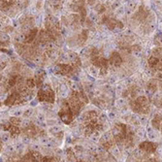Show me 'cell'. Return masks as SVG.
<instances>
[{"label":"cell","mask_w":162,"mask_h":162,"mask_svg":"<svg viewBox=\"0 0 162 162\" xmlns=\"http://www.w3.org/2000/svg\"><path fill=\"white\" fill-rule=\"evenodd\" d=\"M130 106L132 108V111L137 114H148L150 110V102L147 96L141 95L130 101Z\"/></svg>","instance_id":"1"},{"label":"cell","mask_w":162,"mask_h":162,"mask_svg":"<svg viewBox=\"0 0 162 162\" xmlns=\"http://www.w3.org/2000/svg\"><path fill=\"white\" fill-rule=\"evenodd\" d=\"M38 99L39 101H46V102H50L52 103L55 101V93L52 91L51 88H49L48 86H46L43 88H40L38 91Z\"/></svg>","instance_id":"2"},{"label":"cell","mask_w":162,"mask_h":162,"mask_svg":"<svg viewBox=\"0 0 162 162\" xmlns=\"http://www.w3.org/2000/svg\"><path fill=\"white\" fill-rule=\"evenodd\" d=\"M140 149L148 154H154L157 149V145L152 142H143L140 144Z\"/></svg>","instance_id":"3"},{"label":"cell","mask_w":162,"mask_h":162,"mask_svg":"<svg viewBox=\"0 0 162 162\" xmlns=\"http://www.w3.org/2000/svg\"><path fill=\"white\" fill-rule=\"evenodd\" d=\"M161 122H162V116L160 115H155L154 116V119L151 120V124L155 129L160 130V126H161Z\"/></svg>","instance_id":"4"},{"label":"cell","mask_w":162,"mask_h":162,"mask_svg":"<svg viewBox=\"0 0 162 162\" xmlns=\"http://www.w3.org/2000/svg\"><path fill=\"white\" fill-rule=\"evenodd\" d=\"M37 28H34V29H31L29 31V33L26 35V38H25V43H31L33 42V40L35 39L36 35H37Z\"/></svg>","instance_id":"5"},{"label":"cell","mask_w":162,"mask_h":162,"mask_svg":"<svg viewBox=\"0 0 162 162\" xmlns=\"http://www.w3.org/2000/svg\"><path fill=\"white\" fill-rule=\"evenodd\" d=\"M159 58H157V57H155V56H150V58H149V60H148V62H149V65L151 67V68H155L158 63H159Z\"/></svg>","instance_id":"6"}]
</instances>
